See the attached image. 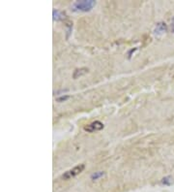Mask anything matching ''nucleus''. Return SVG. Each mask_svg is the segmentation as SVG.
Wrapping results in <instances>:
<instances>
[{"instance_id": "obj_5", "label": "nucleus", "mask_w": 174, "mask_h": 192, "mask_svg": "<svg viewBox=\"0 0 174 192\" xmlns=\"http://www.w3.org/2000/svg\"><path fill=\"white\" fill-rule=\"evenodd\" d=\"M103 173H97V174H94L93 176H92V179H94V180H97L99 177H103Z\"/></svg>"}, {"instance_id": "obj_4", "label": "nucleus", "mask_w": 174, "mask_h": 192, "mask_svg": "<svg viewBox=\"0 0 174 192\" xmlns=\"http://www.w3.org/2000/svg\"><path fill=\"white\" fill-rule=\"evenodd\" d=\"M88 72V69L87 68H79V69H76L74 72V79H77L78 77H81L83 75H85V74Z\"/></svg>"}, {"instance_id": "obj_3", "label": "nucleus", "mask_w": 174, "mask_h": 192, "mask_svg": "<svg viewBox=\"0 0 174 192\" xmlns=\"http://www.w3.org/2000/svg\"><path fill=\"white\" fill-rule=\"evenodd\" d=\"M103 128V124L102 123L101 121H94L92 122L91 124H89L87 126L84 127V130L88 131V132H93V131H99V130H102Z\"/></svg>"}, {"instance_id": "obj_2", "label": "nucleus", "mask_w": 174, "mask_h": 192, "mask_svg": "<svg viewBox=\"0 0 174 192\" xmlns=\"http://www.w3.org/2000/svg\"><path fill=\"white\" fill-rule=\"evenodd\" d=\"M94 5H95V2L94 1H79L74 4V8H77V10H80V11H88Z\"/></svg>"}, {"instance_id": "obj_1", "label": "nucleus", "mask_w": 174, "mask_h": 192, "mask_svg": "<svg viewBox=\"0 0 174 192\" xmlns=\"http://www.w3.org/2000/svg\"><path fill=\"white\" fill-rule=\"evenodd\" d=\"M84 167H85V166H84V164H79V165H77L76 167H74L73 169L67 171L66 173L62 176V178L65 179V180L72 179V178H74V177H76V176L80 174L81 172L84 170Z\"/></svg>"}]
</instances>
